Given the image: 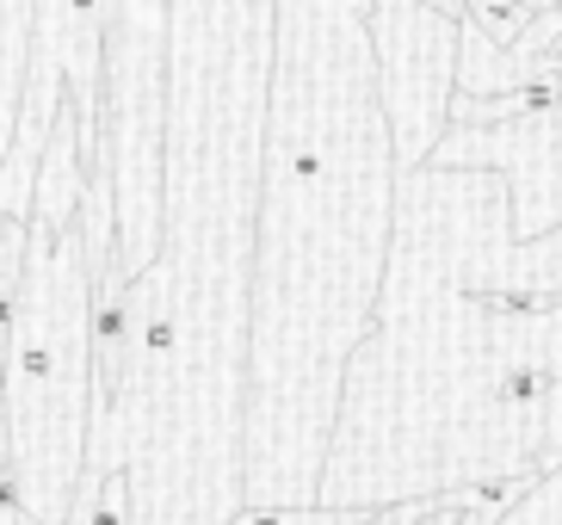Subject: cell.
Instances as JSON below:
<instances>
[{"label":"cell","mask_w":562,"mask_h":525,"mask_svg":"<svg viewBox=\"0 0 562 525\" xmlns=\"http://www.w3.org/2000/svg\"><path fill=\"white\" fill-rule=\"evenodd\" d=\"M562 463V230H513L501 167H408L322 501L390 507Z\"/></svg>","instance_id":"cell-1"},{"label":"cell","mask_w":562,"mask_h":525,"mask_svg":"<svg viewBox=\"0 0 562 525\" xmlns=\"http://www.w3.org/2000/svg\"><path fill=\"white\" fill-rule=\"evenodd\" d=\"M396 198L371 0H279L248 272V507L322 501L347 365L390 279Z\"/></svg>","instance_id":"cell-2"},{"label":"cell","mask_w":562,"mask_h":525,"mask_svg":"<svg viewBox=\"0 0 562 525\" xmlns=\"http://www.w3.org/2000/svg\"><path fill=\"white\" fill-rule=\"evenodd\" d=\"M167 223L149 279L173 310V378L131 482L136 525H223L248 507V272L279 0H167Z\"/></svg>","instance_id":"cell-3"},{"label":"cell","mask_w":562,"mask_h":525,"mask_svg":"<svg viewBox=\"0 0 562 525\" xmlns=\"http://www.w3.org/2000/svg\"><path fill=\"white\" fill-rule=\"evenodd\" d=\"M112 254L117 211L105 174L68 230H32L25 247V284L0 383L25 525H68L75 489L87 477L93 383H100V284L112 272Z\"/></svg>","instance_id":"cell-4"},{"label":"cell","mask_w":562,"mask_h":525,"mask_svg":"<svg viewBox=\"0 0 562 525\" xmlns=\"http://www.w3.org/2000/svg\"><path fill=\"white\" fill-rule=\"evenodd\" d=\"M105 32V180L117 211L112 272L136 279L161 260V161H167V0H100Z\"/></svg>","instance_id":"cell-5"},{"label":"cell","mask_w":562,"mask_h":525,"mask_svg":"<svg viewBox=\"0 0 562 525\" xmlns=\"http://www.w3.org/2000/svg\"><path fill=\"white\" fill-rule=\"evenodd\" d=\"M371 49H378V87L402 174L427 167L432 148L458 124L463 19L432 0H371Z\"/></svg>","instance_id":"cell-6"},{"label":"cell","mask_w":562,"mask_h":525,"mask_svg":"<svg viewBox=\"0 0 562 525\" xmlns=\"http://www.w3.org/2000/svg\"><path fill=\"white\" fill-rule=\"evenodd\" d=\"M68 525H136V482L131 470H105V477H81Z\"/></svg>","instance_id":"cell-7"},{"label":"cell","mask_w":562,"mask_h":525,"mask_svg":"<svg viewBox=\"0 0 562 525\" xmlns=\"http://www.w3.org/2000/svg\"><path fill=\"white\" fill-rule=\"evenodd\" d=\"M378 507H334V501H284V507H241L223 525H364Z\"/></svg>","instance_id":"cell-8"}]
</instances>
